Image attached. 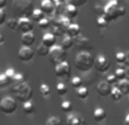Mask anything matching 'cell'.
I'll return each mask as SVG.
<instances>
[{"label":"cell","instance_id":"1","mask_svg":"<svg viewBox=\"0 0 129 125\" xmlns=\"http://www.w3.org/2000/svg\"><path fill=\"white\" fill-rule=\"evenodd\" d=\"M10 93L16 101L24 103L26 101H29L33 97V89L27 82L22 83H13L10 88Z\"/></svg>","mask_w":129,"mask_h":125},{"label":"cell","instance_id":"2","mask_svg":"<svg viewBox=\"0 0 129 125\" xmlns=\"http://www.w3.org/2000/svg\"><path fill=\"white\" fill-rule=\"evenodd\" d=\"M126 14V8L119 4L118 0H110L107 5L104 6V18L109 23L117 20L118 18L125 16Z\"/></svg>","mask_w":129,"mask_h":125},{"label":"cell","instance_id":"3","mask_svg":"<svg viewBox=\"0 0 129 125\" xmlns=\"http://www.w3.org/2000/svg\"><path fill=\"white\" fill-rule=\"evenodd\" d=\"M95 58L91 52L79 51L75 57V67L80 72H88L94 67Z\"/></svg>","mask_w":129,"mask_h":125},{"label":"cell","instance_id":"4","mask_svg":"<svg viewBox=\"0 0 129 125\" xmlns=\"http://www.w3.org/2000/svg\"><path fill=\"white\" fill-rule=\"evenodd\" d=\"M34 10V4L32 0H13V11L16 16L28 17Z\"/></svg>","mask_w":129,"mask_h":125},{"label":"cell","instance_id":"5","mask_svg":"<svg viewBox=\"0 0 129 125\" xmlns=\"http://www.w3.org/2000/svg\"><path fill=\"white\" fill-rule=\"evenodd\" d=\"M48 59L51 64H53L54 66L60 62L64 61L67 59V52L61 46H53L52 48H50L49 55H48Z\"/></svg>","mask_w":129,"mask_h":125},{"label":"cell","instance_id":"6","mask_svg":"<svg viewBox=\"0 0 129 125\" xmlns=\"http://www.w3.org/2000/svg\"><path fill=\"white\" fill-rule=\"evenodd\" d=\"M17 109V101L13 97H4L0 100V110L6 115H11Z\"/></svg>","mask_w":129,"mask_h":125},{"label":"cell","instance_id":"7","mask_svg":"<svg viewBox=\"0 0 129 125\" xmlns=\"http://www.w3.org/2000/svg\"><path fill=\"white\" fill-rule=\"evenodd\" d=\"M74 46L77 48L79 51H87L91 52V50L93 49V45H92L91 40L85 35H78L74 39Z\"/></svg>","mask_w":129,"mask_h":125},{"label":"cell","instance_id":"8","mask_svg":"<svg viewBox=\"0 0 129 125\" xmlns=\"http://www.w3.org/2000/svg\"><path fill=\"white\" fill-rule=\"evenodd\" d=\"M110 60L104 56V55H99L95 58V61H94V68H95L96 72L99 73H105L110 69Z\"/></svg>","mask_w":129,"mask_h":125},{"label":"cell","instance_id":"9","mask_svg":"<svg viewBox=\"0 0 129 125\" xmlns=\"http://www.w3.org/2000/svg\"><path fill=\"white\" fill-rule=\"evenodd\" d=\"M54 71H56V75L60 78H68L70 76V72H71V68H70V65L67 62V60H64L60 64L56 65L54 67Z\"/></svg>","mask_w":129,"mask_h":125},{"label":"cell","instance_id":"10","mask_svg":"<svg viewBox=\"0 0 129 125\" xmlns=\"http://www.w3.org/2000/svg\"><path fill=\"white\" fill-rule=\"evenodd\" d=\"M34 25L33 20H31L28 17H20L18 18V31L22 34L27 33V32H33Z\"/></svg>","mask_w":129,"mask_h":125},{"label":"cell","instance_id":"11","mask_svg":"<svg viewBox=\"0 0 129 125\" xmlns=\"http://www.w3.org/2000/svg\"><path fill=\"white\" fill-rule=\"evenodd\" d=\"M34 57V51L31 47H24L23 46L19 50H18V58L22 61L27 62L29 60H32Z\"/></svg>","mask_w":129,"mask_h":125},{"label":"cell","instance_id":"12","mask_svg":"<svg viewBox=\"0 0 129 125\" xmlns=\"http://www.w3.org/2000/svg\"><path fill=\"white\" fill-rule=\"evenodd\" d=\"M96 91H98L99 96L101 97H108L110 96L112 91V85L110 83H108L107 81H101L96 87Z\"/></svg>","mask_w":129,"mask_h":125},{"label":"cell","instance_id":"13","mask_svg":"<svg viewBox=\"0 0 129 125\" xmlns=\"http://www.w3.org/2000/svg\"><path fill=\"white\" fill-rule=\"evenodd\" d=\"M40 9L45 15H52V14H54L56 2H54V0H43V1H41Z\"/></svg>","mask_w":129,"mask_h":125},{"label":"cell","instance_id":"14","mask_svg":"<svg viewBox=\"0 0 129 125\" xmlns=\"http://www.w3.org/2000/svg\"><path fill=\"white\" fill-rule=\"evenodd\" d=\"M63 16H66L68 19H70L71 22H73V20L78 16V8L75 6H73V5H66Z\"/></svg>","mask_w":129,"mask_h":125},{"label":"cell","instance_id":"15","mask_svg":"<svg viewBox=\"0 0 129 125\" xmlns=\"http://www.w3.org/2000/svg\"><path fill=\"white\" fill-rule=\"evenodd\" d=\"M20 42L24 47H31L34 42H35V35L33 32H27V33L22 34L20 38Z\"/></svg>","mask_w":129,"mask_h":125},{"label":"cell","instance_id":"16","mask_svg":"<svg viewBox=\"0 0 129 125\" xmlns=\"http://www.w3.org/2000/svg\"><path fill=\"white\" fill-rule=\"evenodd\" d=\"M42 43L48 48H52L53 46H56V36L51 32H47L42 36Z\"/></svg>","mask_w":129,"mask_h":125},{"label":"cell","instance_id":"17","mask_svg":"<svg viewBox=\"0 0 129 125\" xmlns=\"http://www.w3.org/2000/svg\"><path fill=\"white\" fill-rule=\"evenodd\" d=\"M66 34L67 35H69L70 38L75 39L76 36H78L80 34V26L78 24H76V23H71L70 25L68 26V29H67L66 31Z\"/></svg>","mask_w":129,"mask_h":125},{"label":"cell","instance_id":"18","mask_svg":"<svg viewBox=\"0 0 129 125\" xmlns=\"http://www.w3.org/2000/svg\"><path fill=\"white\" fill-rule=\"evenodd\" d=\"M66 125H85V121H84V118L79 117L78 115L70 114L67 117Z\"/></svg>","mask_w":129,"mask_h":125},{"label":"cell","instance_id":"19","mask_svg":"<svg viewBox=\"0 0 129 125\" xmlns=\"http://www.w3.org/2000/svg\"><path fill=\"white\" fill-rule=\"evenodd\" d=\"M105 117H107V112H105L103 108L98 107V108H95V109H94L93 118H94V121H95V122H99V123H100V122L104 121Z\"/></svg>","mask_w":129,"mask_h":125},{"label":"cell","instance_id":"20","mask_svg":"<svg viewBox=\"0 0 129 125\" xmlns=\"http://www.w3.org/2000/svg\"><path fill=\"white\" fill-rule=\"evenodd\" d=\"M61 47L63 48L64 50H68L70 49V48H73L74 46V39L70 38L69 35H67V34H64L62 36V39H61Z\"/></svg>","mask_w":129,"mask_h":125},{"label":"cell","instance_id":"21","mask_svg":"<svg viewBox=\"0 0 129 125\" xmlns=\"http://www.w3.org/2000/svg\"><path fill=\"white\" fill-rule=\"evenodd\" d=\"M31 17H32V20H33V22L39 23V22H40V20H42L43 18L45 17V14L43 13V11L41 10V9L34 8V10H33V13H32Z\"/></svg>","mask_w":129,"mask_h":125},{"label":"cell","instance_id":"22","mask_svg":"<svg viewBox=\"0 0 129 125\" xmlns=\"http://www.w3.org/2000/svg\"><path fill=\"white\" fill-rule=\"evenodd\" d=\"M118 89L120 90V92L123 96H128L129 94V81L126 80V78L122 81H119Z\"/></svg>","mask_w":129,"mask_h":125},{"label":"cell","instance_id":"23","mask_svg":"<svg viewBox=\"0 0 129 125\" xmlns=\"http://www.w3.org/2000/svg\"><path fill=\"white\" fill-rule=\"evenodd\" d=\"M76 96H77L78 99L84 100V99H86L88 97V89L86 87H84V85L78 88V89H76Z\"/></svg>","mask_w":129,"mask_h":125},{"label":"cell","instance_id":"24","mask_svg":"<svg viewBox=\"0 0 129 125\" xmlns=\"http://www.w3.org/2000/svg\"><path fill=\"white\" fill-rule=\"evenodd\" d=\"M49 51H50V48H48L47 46H44L43 43L39 45L38 48H36V54L40 57H47L48 55H49Z\"/></svg>","mask_w":129,"mask_h":125},{"label":"cell","instance_id":"25","mask_svg":"<svg viewBox=\"0 0 129 125\" xmlns=\"http://www.w3.org/2000/svg\"><path fill=\"white\" fill-rule=\"evenodd\" d=\"M110 96H111V99L113 101H120L121 99H122L123 94L120 92L118 87H114V88H112V91H111V93H110Z\"/></svg>","mask_w":129,"mask_h":125},{"label":"cell","instance_id":"26","mask_svg":"<svg viewBox=\"0 0 129 125\" xmlns=\"http://www.w3.org/2000/svg\"><path fill=\"white\" fill-rule=\"evenodd\" d=\"M34 110H35V107H34L33 102H32L31 100L23 103V112H24L25 114L31 115V114H33L34 113Z\"/></svg>","mask_w":129,"mask_h":125},{"label":"cell","instance_id":"27","mask_svg":"<svg viewBox=\"0 0 129 125\" xmlns=\"http://www.w3.org/2000/svg\"><path fill=\"white\" fill-rule=\"evenodd\" d=\"M96 25L101 30H107L109 27V22L104 18V16H99L96 19Z\"/></svg>","mask_w":129,"mask_h":125},{"label":"cell","instance_id":"28","mask_svg":"<svg viewBox=\"0 0 129 125\" xmlns=\"http://www.w3.org/2000/svg\"><path fill=\"white\" fill-rule=\"evenodd\" d=\"M38 24H39V27H40L41 30H48L51 27V18L44 17L42 20H40Z\"/></svg>","mask_w":129,"mask_h":125},{"label":"cell","instance_id":"29","mask_svg":"<svg viewBox=\"0 0 129 125\" xmlns=\"http://www.w3.org/2000/svg\"><path fill=\"white\" fill-rule=\"evenodd\" d=\"M6 25L9 30H17L18 29V18H9L6 20Z\"/></svg>","mask_w":129,"mask_h":125},{"label":"cell","instance_id":"30","mask_svg":"<svg viewBox=\"0 0 129 125\" xmlns=\"http://www.w3.org/2000/svg\"><path fill=\"white\" fill-rule=\"evenodd\" d=\"M56 90H57V93H58L59 96H64V94H67V92H68V88H67V85L62 82L57 84Z\"/></svg>","mask_w":129,"mask_h":125},{"label":"cell","instance_id":"31","mask_svg":"<svg viewBox=\"0 0 129 125\" xmlns=\"http://www.w3.org/2000/svg\"><path fill=\"white\" fill-rule=\"evenodd\" d=\"M114 75L118 78V81H122L126 78V69L123 67H118V68L114 71Z\"/></svg>","mask_w":129,"mask_h":125},{"label":"cell","instance_id":"32","mask_svg":"<svg viewBox=\"0 0 129 125\" xmlns=\"http://www.w3.org/2000/svg\"><path fill=\"white\" fill-rule=\"evenodd\" d=\"M45 125H63V123L58 116H51L45 122Z\"/></svg>","mask_w":129,"mask_h":125},{"label":"cell","instance_id":"33","mask_svg":"<svg viewBox=\"0 0 129 125\" xmlns=\"http://www.w3.org/2000/svg\"><path fill=\"white\" fill-rule=\"evenodd\" d=\"M61 110H62L63 113H71V110H73V103L70 102V101L68 100H64L61 102V106H60Z\"/></svg>","mask_w":129,"mask_h":125},{"label":"cell","instance_id":"34","mask_svg":"<svg viewBox=\"0 0 129 125\" xmlns=\"http://www.w3.org/2000/svg\"><path fill=\"white\" fill-rule=\"evenodd\" d=\"M70 84L73 85L75 89H78V88L83 87V80H82V77H79V76H74V77L70 80Z\"/></svg>","mask_w":129,"mask_h":125},{"label":"cell","instance_id":"35","mask_svg":"<svg viewBox=\"0 0 129 125\" xmlns=\"http://www.w3.org/2000/svg\"><path fill=\"white\" fill-rule=\"evenodd\" d=\"M50 92H51V90H50V87L48 84H45V83H42V84L40 85V93L42 94L44 98L49 97Z\"/></svg>","mask_w":129,"mask_h":125},{"label":"cell","instance_id":"36","mask_svg":"<svg viewBox=\"0 0 129 125\" xmlns=\"http://www.w3.org/2000/svg\"><path fill=\"white\" fill-rule=\"evenodd\" d=\"M87 1H88V0H66L67 5H73V6L77 7V8L83 7L84 5H86Z\"/></svg>","mask_w":129,"mask_h":125},{"label":"cell","instance_id":"37","mask_svg":"<svg viewBox=\"0 0 129 125\" xmlns=\"http://www.w3.org/2000/svg\"><path fill=\"white\" fill-rule=\"evenodd\" d=\"M10 78H8L6 76V74H0V88H6L10 84Z\"/></svg>","mask_w":129,"mask_h":125},{"label":"cell","instance_id":"38","mask_svg":"<svg viewBox=\"0 0 129 125\" xmlns=\"http://www.w3.org/2000/svg\"><path fill=\"white\" fill-rule=\"evenodd\" d=\"M114 58H116V61L118 62V65L119 64H123V62H125V59H126V52H123V51L116 52Z\"/></svg>","mask_w":129,"mask_h":125},{"label":"cell","instance_id":"39","mask_svg":"<svg viewBox=\"0 0 129 125\" xmlns=\"http://www.w3.org/2000/svg\"><path fill=\"white\" fill-rule=\"evenodd\" d=\"M13 83H22V82H25V76L23 75L22 73H16L15 76L13 77L11 80Z\"/></svg>","mask_w":129,"mask_h":125},{"label":"cell","instance_id":"40","mask_svg":"<svg viewBox=\"0 0 129 125\" xmlns=\"http://www.w3.org/2000/svg\"><path fill=\"white\" fill-rule=\"evenodd\" d=\"M94 13H95L98 16H103V14H104V7H102L101 5L96 4L95 6H94Z\"/></svg>","mask_w":129,"mask_h":125},{"label":"cell","instance_id":"41","mask_svg":"<svg viewBox=\"0 0 129 125\" xmlns=\"http://www.w3.org/2000/svg\"><path fill=\"white\" fill-rule=\"evenodd\" d=\"M107 82L110 83L111 85H116L117 83L119 82V81H118V78L116 77V75H114V74H111V75H109L107 77Z\"/></svg>","mask_w":129,"mask_h":125},{"label":"cell","instance_id":"42","mask_svg":"<svg viewBox=\"0 0 129 125\" xmlns=\"http://www.w3.org/2000/svg\"><path fill=\"white\" fill-rule=\"evenodd\" d=\"M5 74H6V76L8 78H10V81L13 80V77L15 76V74H16V72H15V69L14 68H8V69H6V72H5Z\"/></svg>","mask_w":129,"mask_h":125},{"label":"cell","instance_id":"43","mask_svg":"<svg viewBox=\"0 0 129 125\" xmlns=\"http://www.w3.org/2000/svg\"><path fill=\"white\" fill-rule=\"evenodd\" d=\"M7 20V15H6V11L4 9H0V26H1L4 23H6Z\"/></svg>","mask_w":129,"mask_h":125},{"label":"cell","instance_id":"44","mask_svg":"<svg viewBox=\"0 0 129 125\" xmlns=\"http://www.w3.org/2000/svg\"><path fill=\"white\" fill-rule=\"evenodd\" d=\"M123 64H125L127 67H129V51L126 52V59H125V62H123Z\"/></svg>","mask_w":129,"mask_h":125},{"label":"cell","instance_id":"45","mask_svg":"<svg viewBox=\"0 0 129 125\" xmlns=\"http://www.w3.org/2000/svg\"><path fill=\"white\" fill-rule=\"evenodd\" d=\"M7 6V0H0V9H4Z\"/></svg>","mask_w":129,"mask_h":125},{"label":"cell","instance_id":"46","mask_svg":"<svg viewBox=\"0 0 129 125\" xmlns=\"http://www.w3.org/2000/svg\"><path fill=\"white\" fill-rule=\"evenodd\" d=\"M123 125H129V114L126 115L125 121H123Z\"/></svg>","mask_w":129,"mask_h":125},{"label":"cell","instance_id":"47","mask_svg":"<svg viewBox=\"0 0 129 125\" xmlns=\"http://www.w3.org/2000/svg\"><path fill=\"white\" fill-rule=\"evenodd\" d=\"M5 42V35L2 33H0V45H4Z\"/></svg>","mask_w":129,"mask_h":125},{"label":"cell","instance_id":"48","mask_svg":"<svg viewBox=\"0 0 129 125\" xmlns=\"http://www.w3.org/2000/svg\"><path fill=\"white\" fill-rule=\"evenodd\" d=\"M126 80L129 81V67H127V69H126Z\"/></svg>","mask_w":129,"mask_h":125},{"label":"cell","instance_id":"49","mask_svg":"<svg viewBox=\"0 0 129 125\" xmlns=\"http://www.w3.org/2000/svg\"><path fill=\"white\" fill-rule=\"evenodd\" d=\"M128 105H129V99H128Z\"/></svg>","mask_w":129,"mask_h":125},{"label":"cell","instance_id":"50","mask_svg":"<svg viewBox=\"0 0 129 125\" xmlns=\"http://www.w3.org/2000/svg\"><path fill=\"white\" fill-rule=\"evenodd\" d=\"M41 1H43V0H41Z\"/></svg>","mask_w":129,"mask_h":125},{"label":"cell","instance_id":"51","mask_svg":"<svg viewBox=\"0 0 129 125\" xmlns=\"http://www.w3.org/2000/svg\"><path fill=\"white\" fill-rule=\"evenodd\" d=\"M127 1H129V0H127Z\"/></svg>","mask_w":129,"mask_h":125}]
</instances>
